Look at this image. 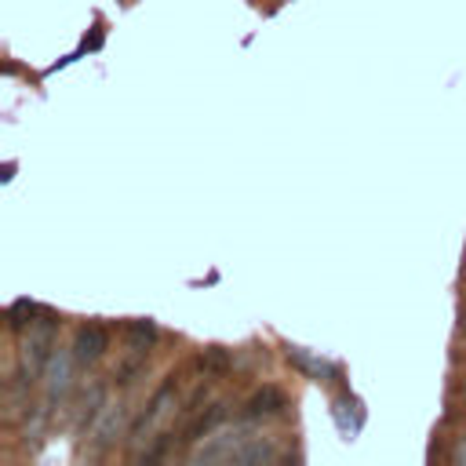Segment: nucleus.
<instances>
[{
	"mask_svg": "<svg viewBox=\"0 0 466 466\" xmlns=\"http://www.w3.org/2000/svg\"><path fill=\"white\" fill-rule=\"evenodd\" d=\"M120 408H124V404H116V411H109L106 422L98 426V433H95V451H106V448L113 444V433H116V426H120V419H124Z\"/></svg>",
	"mask_w": 466,
	"mask_h": 466,
	"instance_id": "nucleus-12",
	"label": "nucleus"
},
{
	"mask_svg": "<svg viewBox=\"0 0 466 466\" xmlns=\"http://www.w3.org/2000/svg\"><path fill=\"white\" fill-rule=\"evenodd\" d=\"M284 357H288V364L291 368H299L302 375H309V379H317V382H339L342 379V364H335V360H328V357H320V353H313V350H306V346H284Z\"/></svg>",
	"mask_w": 466,
	"mask_h": 466,
	"instance_id": "nucleus-3",
	"label": "nucleus"
},
{
	"mask_svg": "<svg viewBox=\"0 0 466 466\" xmlns=\"http://www.w3.org/2000/svg\"><path fill=\"white\" fill-rule=\"evenodd\" d=\"M335 422H339V430H342L346 437H357L360 426H364V411H360V404H357L353 397H339V400H335Z\"/></svg>",
	"mask_w": 466,
	"mask_h": 466,
	"instance_id": "nucleus-8",
	"label": "nucleus"
},
{
	"mask_svg": "<svg viewBox=\"0 0 466 466\" xmlns=\"http://www.w3.org/2000/svg\"><path fill=\"white\" fill-rule=\"evenodd\" d=\"M288 408V397H284V390H277V386H262V390H255L251 397H248V404H244V419L251 422V419H269V415H280Z\"/></svg>",
	"mask_w": 466,
	"mask_h": 466,
	"instance_id": "nucleus-4",
	"label": "nucleus"
},
{
	"mask_svg": "<svg viewBox=\"0 0 466 466\" xmlns=\"http://www.w3.org/2000/svg\"><path fill=\"white\" fill-rule=\"evenodd\" d=\"M451 462H459V466H466V441H462V444H459V448L451 451Z\"/></svg>",
	"mask_w": 466,
	"mask_h": 466,
	"instance_id": "nucleus-14",
	"label": "nucleus"
},
{
	"mask_svg": "<svg viewBox=\"0 0 466 466\" xmlns=\"http://www.w3.org/2000/svg\"><path fill=\"white\" fill-rule=\"evenodd\" d=\"M197 364H200L204 371H211V375H222V371L233 364V357H229V350H222V346H208V350L197 357Z\"/></svg>",
	"mask_w": 466,
	"mask_h": 466,
	"instance_id": "nucleus-11",
	"label": "nucleus"
},
{
	"mask_svg": "<svg viewBox=\"0 0 466 466\" xmlns=\"http://www.w3.org/2000/svg\"><path fill=\"white\" fill-rule=\"evenodd\" d=\"M226 408H229L226 400H215V404H208L204 411H197V415L186 422V430H182V444H197V441H204V437L229 415Z\"/></svg>",
	"mask_w": 466,
	"mask_h": 466,
	"instance_id": "nucleus-5",
	"label": "nucleus"
},
{
	"mask_svg": "<svg viewBox=\"0 0 466 466\" xmlns=\"http://www.w3.org/2000/svg\"><path fill=\"white\" fill-rule=\"evenodd\" d=\"M171 397H175V379H167V382H160V386L153 390V397H149L146 411L138 415V422L131 426V433H127V437H131V441H138V437H142V430H149V426H153V422L164 415V404H167Z\"/></svg>",
	"mask_w": 466,
	"mask_h": 466,
	"instance_id": "nucleus-6",
	"label": "nucleus"
},
{
	"mask_svg": "<svg viewBox=\"0 0 466 466\" xmlns=\"http://www.w3.org/2000/svg\"><path fill=\"white\" fill-rule=\"evenodd\" d=\"M73 368H76V353L73 346L69 350H55L47 368H44V393H47V404H62L66 393L73 390Z\"/></svg>",
	"mask_w": 466,
	"mask_h": 466,
	"instance_id": "nucleus-1",
	"label": "nucleus"
},
{
	"mask_svg": "<svg viewBox=\"0 0 466 466\" xmlns=\"http://www.w3.org/2000/svg\"><path fill=\"white\" fill-rule=\"evenodd\" d=\"M157 324L149 320V317H138V320H127V328H124V339H127V350H153L157 346Z\"/></svg>",
	"mask_w": 466,
	"mask_h": 466,
	"instance_id": "nucleus-7",
	"label": "nucleus"
},
{
	"mask_svg": "<svg viewBox=\"0 0 466 466\" xmlns=\"http://www.w3.org/2000/svg\"><path fill=\"white\" fill-rule=\"evenodd\" d=\"M106 350H109V328H106V324L87 320V324L76 328V335H73V353H76V364H80V368L98 364V360L106 357Z\"/></svg>",
	"mask_w": 466,
	"mask_h": 466,
	"instance_id": "nucleus-2",
	"label": "nucleus"
},
{
	"mask_svg": "<svg viewBox=\"0 0 466 466\" xmlns=\"http://www.w3.org/2000/svg\"><path fill=\"white\" fill-rule=\"evenodd\" d=\"M40 313H44V306H36L33 299H15L7 306V324H11V331H22V328H33Z\"/></svg>",
	"mask_w": 466,
	"mask_h": 466,
	"instance_id": "nucleus-9",
	"label": "nucleus"
},
{
	"mask_svg": "<svg viewBox=\"0 0 466 466\" xmlns=\"http://www.w3.org/2000/svg\"><path fill=\"white\" fill-rule=\"evenodd\" d=\"M0 178L11 182V178H15V164H4V175H0Z\"/></svg>",
	"mask_w": 466,
	"mask_h": 466,
	"instance_id": "nucleus-15",
	"label": "nucleus"
},
{
	"mask_svg": "<svg viewBox=\"0 0 466 466\" xmlns=\"http://www.w3.org/2000/svg\"><path fill=\"white\" fill-rule=\"evenodd\" d=\"M102 400H106V386H91V397L84 400V415H80V430L95 422V415H98V404H102Z\"/></svg>",
	"mask_w": 466,
	"mask_h": 466,
	"instance_id": "nucleus-13",
	"label": "nucleus"
},
{
	"mask_svg": "<svg viewBox=\"0 0 466 466\" xmlns=\"http://www.w3.org/2000/svg\"><path fill=\"white\" fill-rule=\"evenodd\" d=\"M146 371V350H131L120 364H116V371H113V379H116V386H131L138 375Z\"/></svg>",
	"mask_w": 466,
	"mask_h": 466,
	"instance_id": "nucleus-10",
	"label": "nucleus"
}]
</instances>
